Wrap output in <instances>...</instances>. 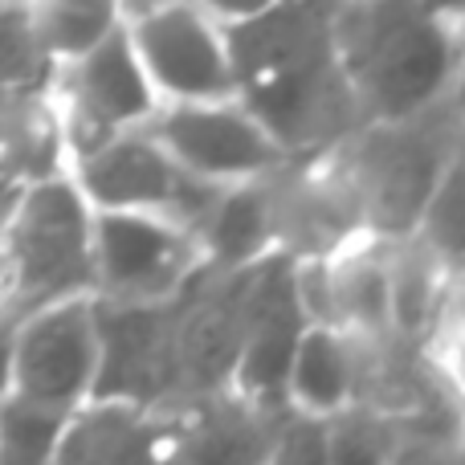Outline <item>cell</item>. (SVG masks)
I'll return each instance as SVG.
<instances>
[{"mask_svg":"<svg viewBox=\"0 0 465 465\" xmlns=\"http://www.w3.org/2000/svg\"><path fill=\"white\" fill-rule=\"evenodd\" d=\"M225 37L232 98L290 160L331 152L360 127L327 0H273L257 16L225 25Z\"/></svg>","mask_w":465,"mask_h":465,"instance_id":"cell-1","label":"cell"},{"mask_svg":"<svg viewBox=\"0 0 465 465\" xmlns=\"http://www.w3.org/2000/svg\"><path fill=\"white\" fill-rule=\"evenodd\" d=\"M331 25L360 123L404 119L458 94L465 29L425 0H351L331 8Z\"/></svg>","mask_w":465,"mask_h":465,"instance_id":"cell-2","label":"cell"},{"mask_svg":"<svg viewBox=\"0 0 465 465\" xmlns=\"http://www.w3.org/2000/svg\"><path fill=\"white\" fill-rule=\"evenodd\" d=\"M461 135L465 106H458V94H450L429 111L360 123L347 139H339L335 160L360 201L363 229L371 237L396 241L420 229Z\"/></svg>","mask_w":465,"mask_h":465,"instance_id":"cell-3","label":"cell"},{"mask_svg":"<svg viewBox=\"0 0 465 465\" xmlns=\"http://www.w3.org/2000/svg\"><path fill=\"white\" fill-rule=\"evenodd\" d=\"M94 294V209L70 168L33 180L0 229V306L16 319Z\"/></svg>","mask_w":465,"mask_h":465,"instance_id":"cell-4","label":"cell"},{"mask_svg":"<svg viewBox=\"0 0 465 465\" xmlns=\"http://www.w3.org/2000/svg\"><path fill=\"white\" fill-rule=\"evenodd\" d=\"M49 98L70 160L123 131L147 127L160 111V94L131 45L127 25L57 65L49 78Z\"/></svg>","mask_w":465,"mask_h":465,"instance_id":"cell-5","label":"cell"},{"mask_svg":"<svg viewBox=\"0 0 465 465\" xmlns=\"http://www.w3.org/2000/svg\"><path fill=\"white\" fill-rule=\"evenodd\" d=\"M201 265V237L184 221L139 209H94V298L168 302Z\"/></svg>","mask_w":465,"mask_h":465,"instance_id":"cell-6","label":"cell"},{"mask_svg":"<svg viewBox=\"0 0 465 465\" xmlns=\"http://www.w3.org/2000/svg\"><path fill=\"white\" fill-rule=\"evenodd\" d=\"M70 176L90 201V209H139L163 213L201 229L204 213L213 209L221 188L188 176L172 152L155 139L152 127H135L90 152L74 155Z\"/></svg>","mask_w":465,"mask_h":465,"instance_id":"cell-7","label":"cell"},{"mask_svg":"<svg viewBox=\"0 0 465 465\" xmlns=\"http://www.w3.org/2000/svg\"><path fill=\"white\" fill-rule=\"evenodd\" d=\"M127 33L160 103L232 98L225 25L196 0H155L127 16Z\"/></svg>","mask_w":465,"mask_h":465,"instance_id":"cell-8","label":"cell"},{"mask_svg":"<svg viewBox=\"0 0 465 465\" xmlns=\"http://www.w3.org/2000/svg\"><path fill=\"white\" fill-rule=\"evenodd\" d=\"M302 327L306 314L294 294V257L273 249L249 270L229 392L257 412H286V371Z\"/></svg>","mask_w":465,"mask_h":465,"instance_id":"cell-9","label":"cell"},{"mask_svg":"<svg viewBox=\"0 0 465 465\" xmlns=\"http://www.w3.org/2000/svg\"><path fill=\"white\" fill-rule=\"evenodd\" d=\"M147 127L155 131L172 160L204 184H241L273 172L286 152L237 98H196V103H160Z\"/></svg>","mask_w":465,"mask_h":465,"instance_id":"cell-10","label":"cell"},{"mask_svg":"<svg viewBox=\"0 0 465 465\" xmlns=\"http://www.w3.org/2000/svg\"><path fill=\"white\" fill-rule=\"evenodd\" d=\"M13 384L37 401L78 409L98 380V311L94 294H74L21 314L13 327Z\"/></svg>","mask_w":465,"mask_h":465,"instance_id":"cell-11","label":"cell"},{"mask_svg":"<svg viewBox=\"0 0 465 465\" xmlns=\"http://www.w3.org/2000/svg\"><path fill=\"white\" fill-rule=\"evenodd\" d=\"M363 339L343 327L306 322L286 371V409L306 417H335L360 396Z\"/></svg>","mask_w":465,"mask_h":465,"instance_id":"cell-12","label":"cell"},{"mask_svg":"<svg viewBox=\"0 0 465 465\" xmlns=\"http://www.w3.org/2000/svg\"><path fill=\"white\" fill-rule=\"evenodd\" d=\"M172 425L160 409L119 396H90L70 412L54 461H143L160 458Z\"/></svg>","mask_w":465,"mask_h":465,"instance_id":"cell-13","label":"cell"},{"mask_svg":"<svg viewBox=\"0 0 465 465\" xmlns=\"http://www.w3.org/2000/svg\"><path fill=\"white\" fill-rule=\"evenodd\" d=\"M327 282H331V319L347 335L360 339H388L392 331V298H388V241L363 237L339 245L327 253Z\"/></svg>","mask_w":465,"mask_h":465,"instance_id":"cell-14","label":"cell"},{"mask_svg":"<svg viewBox=\"0 0 465 465\" xmlns=\"http://www.w3.org/2000/svg\"><path fill=\"white\" fill-rule=\"evenodd\" d=\"M273 172L253 180H241L217 193L213 209L204 213L201 229V249H204V265L217 270H241L253 265L262 257H270L278 249L273 241Z\"/></svg>","mask_w":465,"mask_h":465,"instance_id":"cell-15","label":"cell"},{"mask_svg":"<svg viewBox=\"0 0 465 465\" xmlns=\"http://www.w3.org/2000/svg\"><path fill=\"white\" fill-rule=\"evenodd\" d=\"M453 286V265L429 245L420 232L388 241V298H392V331L425 343L441 302Z\"/></svg>","mask_w":465,"mask_h":465,"instance_id":"cell-16","label":"cell"},{"mask_svg":"<svg viewBox=\"0 0 465 465\" xmlns=\"http://www.w3.org/2000/svg\"><path fill=\"white\" fill-rule=\"evenodd\" d=\"M41 49L54 65L86 54L127 25V0H25Z\"/></svg>","mask_w":465,"mask_h":465,"instance_id":"cell-17","label":"cell"},{"mask_svg":"<svg viewBox=\"0 0 465 465\" xmlns=\"http://www.w3.org/2000/svg\"><path fill=\"white\" fill-rule=\"evenodd\" d=\"M70 412L74 409H62V404H49L8 388L0 396V461L8 465L54 461L65 425H70Z\"/></svg>","mask_w":465,"mask_h":465,"instance_id":"cell-18","label":"cell"},{"mask_svg":"<svg viewBox=\"0 0 465 465\" xmlns=\"http://www.w3.org/2000/svg\"><path fill=\"white\" fill-rule=\"evenodd\" d=\"M57 65L45 57L25 0H0V86L41 90Z\"/></svg>","mask_w":465,"mask_h":465,"instance_id":"cell-19","label":"cell"},{"mask_svg":"<svg viewBox=\"0 0 465 465\" xmlns=\"http://www.w3.org/2000/svg\"><path fill=\"white\" fill-rule=\"evenodd\" d=\"M417 232L450 265L465 257V135H461L458 152H453L450 168H445L441 184H437L433 201H429V213Z\"/></svg>","mask_w":465,"mask_h":465,"instance_id":"cell-20","label":"cell"},{"mask_svg":"<svg viewBox=\"0 0 465 465\" xmlns=\"http://www.w3.org/2000/svg\"><path fill=\"white\" fill-rule=\"evenodd\" d=\"M425 343L433 347L437 363L445 368V376L453 380V388H458L465 401V286L458 278H453L450 294L441 302V314H437Z\"/></svg>","mask_w":465,"mask_h":465,"instance_id":"cell-21","label":"cell"},{"mask_svg":"<svg viewBox=\"0 0 465 465\" xmlns=\"http://www.w3.org/2000/svg\"><path fill=\"white\" fill-rule=\"evenodd\" d=\"M45 94H49V86H41V90L0 86V152H5V147L16 139V131L33 119V111L45 103Z\"/></svg>","mask_w":465,"mask_h":465,"instance_id":"cell-22","label":"cell"},{"mask_svg":"<svg viewBox=\"0 0 465 465\" xmlns=\"http://www.w3.org/2000/svg\"><path fill=\"white\" fill-rule=\"evenodd\" d=\"M196 5L209 8L221 25H237V21H245V16H257L262 8H270L273 0H196Z\"/></svg>","mask_w":465,"mask_h":465,"instance_id":"cell-23","label":"cell"},{"mask_svg":"<svg viewBox=\"0 0 465 465\" xmlns=\"http://www.w3.org/2000/svg\"><path fill=\"white\" fill-rule=\"evenodd\" d=\"M433 13H441L445 21H453V25H461L465 29V0H425Z\"/></svg>","mask_w":465,"mask_h":465,"instance_id":"cell-24","label":"cell"},{"mask_svg":"<svg viewBox=\"0 0 465 465\" xmlns=\"http://www.w3.org/2000/svg\"><path fill=\"white\" fill-rule=\"evenodd\" d=\"M147 5H155V0H127V16L139 13V8H147Z\"/></svg>","mask_w":465,"mask_h":465,"instance_id":"cell-25","label":"cell"},{"mask_svg":"<svg viewBox=\"0 0 465 465\" xmlns=\"http://www.w3.org/2000/svg\"><path fill=\"white\" fill-rule=\"evenodd\" d=\"M453 278H458L461 286H465V257H461V262H453Z\"/></svg>","mask_w":465,"mask_h":465,"instance_id":"cell-26","label":"cell"},{"mask_svg":"<svg viewBox=\"0 0 465 465\" xmlns=\"http://www.w3.org/2000/svg\"><path fill=\"white\" fill-rule=\"evenodd\" d=\"M327 5H331V8H339V5H351V0H327Z\"/></svg>","mask_w":465,"mask_h":465,"instance_id":"cell-27","label":"cell"}]
</instances>
